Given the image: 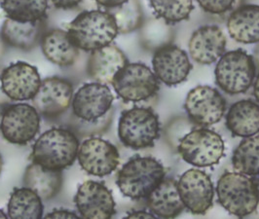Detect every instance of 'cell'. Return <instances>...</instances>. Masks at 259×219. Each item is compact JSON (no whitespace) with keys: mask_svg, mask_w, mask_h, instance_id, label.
<instances>
[{"mask_svg":"<svg viewBox=\"0 0 259 219\" xmlns=\"http://www.w3.org/2000/svg\"><path fill=\"white\" fill-rule=\"evenodd\" d=\"M119 33L116 20L108 11L93 10L78 15L69 24L67 34L78 49L95 51L105 47Z\"/></svg>","mask_w":259,"mask_h":219,"instance_id":"cell-1","label":"cell"},{"mask_svg":"<svg viewBox=\"0 0 259 219\" xmlns=\"http://www.w3.org/2000/svg\"><path fill=\"white\" fill-rule=\"evenodd\" d=\"M77 137L69 129H51L40 136L30 155L32 163L51 170L62 171L76 160Z\"/></svg>","mask_w":259,"mask_h":219,"instance_id":"cell-2","label":"cell"},{"mask_svg":"<svg viewBox=\"0 0 259 219\" xmlns=\"http://www.w3.org/2000/svg\"><path fill=\"white\" fill-rule=\"evenodd\" d=\"M165 176V168L154 158L135 157L120 169L116 184L125 197L140 200L152 193Z\"/></svg>","mask_w":259,"mask_h":219,"instance_id":"cell-3","label":"cell"},{"mask_svg":"<svg viewBox=\"0 0 259 219\" xmlns=\"http://www.w3.org/2000/svg\"><path fill=\"white\" fill-rule=\"evenodd\" d=\"M217 192L221 206L235 216H247L258 205L255 181L241 172L223 173L218 182Z\"/></svg>","mask_w":259,"mask_h":219,"instance_id":"cell-4","label":"cell"},{"mask_svg":"<svg viewBox=\"0 0 259 219\" xmlns=\"http://www.w3.org/2000/svg\"><path fill=\"white\" fill-rule=\"evenodd\" d=\"M118 137L125 146L135 150L152 147L160 137L158 115L147 107L124 111L118 124Z\"/></svg>","mask_w":259,"mask_h":219,"instance_id":"cell-5","label":"cell"},{"mask_svg":"<svg viewBox=\"0 0 259 219\" xmlns=\"http://www.w3.org/2000/svg\"><path fill=\"white\" fill-rule=\"evenodd\" d=\"M255 64L251 56L239 49L223 54L215 67V81L229 95L246 93L255 77Z\"/></svg>","mask_w":259,"mask_h":219,"instance_id":"cell-6","label":"cell"},{"mask_svg":"<svg viewBox=\"0 0 259 219\" xmlns=\"http://www.w3.org/2000/svg\"><path fill=\"white\" fill-rule=\"evenodd\" d=\"M112 86L124 102L139 103L154 97L160 89L155 73L141 63L127 64L113 78Z\"/></svg>","mask_w":259,"mask_h":219,"instance_id":"cell-7","label":"cell"},{"mask_svg":"<svg viewBox=\"0 0 259 219\" xmlns=\"http://www.w3.org/2000/svg\"><path fill=\"white\" fill-rule=\"evenodd\" d=\"M182 159L199 168L219 164L224 154V142L219 134L207 129H196L187 134L179 145Z\"/></svg>","mask_w":259,"mask_h":219,"instance_id":"cell-8","label":"cell"},{"mask_svg":"<svg viewBox=\"0 0 259 219\" xmlns=\"http://www.w3.org/2000/svg\"><path fill=\"white\" fill-rule=\"evenodd\" d=\"M40 129V116L34 106L18 103L8 106L1 118L0 132L10 143L25 145L31 142Z\"/></svg>","mask_w":259,"mask_h":219,"instance_id":"cell-9","label":"cell"},{"mask_svg":"<svg viewBox=\"0 0 259 219\" xmlns=\"http://www.w3.org/2000/svg\"><path fill=\"white\" fill-rule=\"evenodd\" d=\"M184 108L195 124L207 127L221 121L226 109V102L214 88L198 86L188 93Z\"/></svg>","mask_w":259,"mask_h":219,"instance_id":"cell-10","label":"cell"},{"mask_svg":"<svg viewBox=\"0 0 259 219\" xmlns=\"http://www.w3.org/2000/svg\"><path fill=\"white\" fill-rule=\"evenodd\" d=\"M80 167L94 177H105L113 172L120 163L116 147L107 141L92 138L82 142L78 150Z\"/></svg>","mask_w":259,"mask_h":219,"instance_id":"cell-11","label":"cell"},{"mask_svg":"<svg viewBox=\"0 0 259 219\" xmlns=\"http://www.w3.org/2000/svg\"><path fill=\"white\" fill-rule=\"evenodd\" d=\"M182 202L193 214H205L212 206L213 183L205 171L197 168L186 170L178 182Z\"/></svg>","mask_w":259,"mask_h":219,"instance_id":"cell-12","label":"cell"},{"mask_svg":"<svg viewBox=\"0 0 259 219\" xmlns=\"http://www.w3.org/2000/svg\"><path fill=\"white\" fill-rule=\"evenodd\" d=\"M41 82L37 68L25 62L7 66L0 74L1 90L10 100L18 102L32 100Z\"/></svg>","mask_w":259,"mask_h":219,"instance_id":"cell-13","label":"cell"},{"mask_svg":"<svg viewBox=\"0 0 259 219\" xmlns=\"http://www.w3.org/2000/svg\"><path fill=\"white\" fill-rule=\"evenodd\" d=\"M113 100L107 85L99 82L85 84L72 98L73 113L84 122H95L108 113Z\"/></svg>","mask_w":259,"mask_h":219,"instance_id":"cell-14","label":"cell"},{"mask_svg":"<svg viewBox=\"0 0 259 219\" xmlns=\"http://www.w3.org/2000/svg\"><path fill=\"white\" fill-rule=\"evenodd\" d=\"M74 203L79 214L84 218H111L116 212L111 191L97 181L82 183L74 197Z\"/></svg>","mask_w":259,"mask_h":219,"instance_id":"cell-15","label":"cell"},{"mask_svg":"<svg viewBox=\"0 0 259 219\" xmlns=\"http://www.w3.org/2000/svg\"><path fill=\"white\" fill-rule=\"evenodd\" d=\"M72 98L73 87L68 80L50 77L41 82L38 92L32 99V103L43 116L56 118L68 109Z\"/></svg>","mask_w":259,"mask_h":219,"instance_id":"cell-16","label":"cell"},{"mask_svg":"<svg viewBox=\"0 0 259 219\" xmlns=\"http://www.w3.org/2000/svg\"><path fill=\"white\" fill-rule=\"evenodd\" d=\"M153 70L158 80L168 86L179 85L185 81L192 65L188 55L176 45H164L154 54Z\"/></svg>","mask_w":259,"mask_h":219,"instance_id":"cell-17","label":"cell"},{"mask_svg":"<svg viewBox=\"0 0 259 219\" xmlns=\"http://www.w3.org/2000/svg\"><path fill=\"white\" fill-rule=\"evenodd\" d=\"M188 47L196 63L211 65L223 56L226 37L219 26H203L193 32Z\"/></svg>","mask_w":259,"mask_h":219,"instance_id":"cell-18","label":"cell"},{"mask_svg":"<svg viewBox=\"0 0 259 219\" xmlns=\"http://www.w3.org/2000/svg\"><path fill=\"white\" fill-rule=\"evenodd\" d=\"M128 64L125 54L115 45H107L92 52L88 72L94 80L104 85H109L117 72Z\"/></svg>","mask_w":259,"mask_h":219,"instance_id":"cell-19","label":"cell"},{"mask_svg":"<svg viewBox=\"0 0 259 219\" xmlns=\"http://www.w3.org/2000/svg\"><path fill=\"white\" fill-rule=\"evenodd\" d=\"M147 205L151 212L161 218H175L185 207L179 192L178 182L171 179L162 181L147 197Z\"/></svg>","mask_w":259,"mask_h":219,"instance_id":"cell-20","label":"cell"},{"mask_svg":"<svg viewBox=\"0 0 259 219\" xmlns=\"http://www.w3.org/2000/svg\"><path fill=\"white\" fill-rule=\"evenodd\" d=\"M227 28L237 42L252 44L259 42V6L245 5L230 15Z\"/></svg>","mask_w":259,"mask_h":219,"instance_id":"cell-21","label":"cell"},{"mask_svg":"<svg viewBox=\"0 0 259 219\" xmlns=\"http://www.w3.org/2000/svg\"><path fill=\"white\" fill-rule=\"evenodd\" d=\"M226 127L234 136L249 138L259 133V105L251 100L234 103L226 116Z\"/></svg>","mask_w":259,"mask_h":219,"instance_id":"cell-22","label":"cell"},{"mask_svg":"<svg viewBox=\"0 0 259 219\" xmlns=\"http://www.w3.org/2000/svg\"><path fill=\"white\" fill-rule=\"evenodd\" d=\"M41 48L44 56L55 65H72L77 60L79 49L69 39L67 31L53 29L41 38Z\"/></svg>","mask_w":259,"mask_h":219,"instance_id":"cell-23","label":"cell"},{"mask_svg":"<svg viewBox=\"0 0 259 219\" xmlns=\"http://www.w3.org/2000/svg\"><path fill=\"white\" fill-rule=\"evenodd\" d=\"M42 31L43 22L21 23L7 18L1 28V37L9 46L31 50L41 41Z\"/></svg>","mask_w":259,"mask_h":219,"instance_id":"cell-24","label":"cell"},{"mask_svg":"<svg viewBox=\"0 0 259 219\" xmlns=\"http://www.w3.org/2000/svg\"><path fill=\"white\" fill-rule=\"evenodd\" d=\"M24 182L26 187L34 191L42 200H49L60 192L63 174L59 170L47 169L32 163L26 168Z\"/></svg>","mask_w":259,"mask_h":219,"instance_id":"cell-25","label":"cell"},{"mask_svg":"<svg viewBox=\"0 0 259 219\" xmlns=\"http://www.w3.org/2000/svg\"><path fill=\"white\" fill-rule=\"evenodd\" d=\"M1 8L6 16L21 23H39L47 17L48 0H2Z\"/></svg>","mask_w":259,"mask_h":219,"instance_id":"cell-26","label":"cell"},{"mask_svg":"<svg viewBox=\"0 0 259 219\" xmlns=\"http://www.w3.org/2000/svg\"><path fill=\"white\" fill-rule=\"evenodd\" d=\"M7 215L10 218H41L42 199L27 187L17 188L9 199Z\"/></svg>","mask_w":259,"mask_h":219,"instance_id":"cell-27","label":"cell"},{"mask_svg":"<svg viewBox=\"0 0 259 219\" xmlns=\"http://www.w3.org/2000/svg\"><path fill=\"white\" fill-rule=\"evenodd\" d=\"M233 167L246 176H259V136L249 137L239 144L234 151Z\"/></svg>","mask_w":259,"mask_h":219,"instance_id":"cell-28","label":"cell"},{"mask_svg":"<svg viewBox=\"0 0 259 219\" xmlns=\"http://www.w3.org/2000/svg\"><path fill=\"white\" fill-rule=\"evenodd\" d=\"M156 15L168 24H177L189 18L193 11L192 0H149Z\"/></svg>","mask_w":259,"mask_h":219,"instance_id":"cell-29","label":"cell"},{"mask_svg":"<svg viewBox=\"0 0 259 219\" xmlns=\"http://www.w3.org/2000/svg\"><path fill=\"white\" fill-rule=\"evenodd\" d=\"M116 20L120 33H129L143 24V12L138 0H128L121 6L108 9Z\"/></svg>","mask_w":259,"mask_h":219,"instance_id":"cell-30","label":"cell"},{"mask_svg":"<svg viewBox=\"0 0 259 219\" xmlns=\"http://www.w3.org/2000/svg\"><path fill=\"white\" fill-rule=\"evenodd\" d=\"M201 8L207 13L221 15L230 10L235 0H197Z\"/></svg>","mask_w":259,"mask_h":219,"instance_id":"cell-31","label":"cell"},{"mask_svg":"<svg viewBox=\"0 0 259 219\" xmlns=\"http://www.w3.org/2000/svg\"><path fill=\"white\" fill-rule=\"evenodd\" d=\"M47 218H79L76 213L69 211L67 209H54L48 214H46Z\"/></svg>","mask_w":259,"mask_h":219,"instance_id":"cell-32","label":"cell"},{"mask_svg":"<svg viewBox=\"0 0 259 219\" xmlns=\"http://www.w3.org/2000/svg\"><path fill=\"white\" fill-rule=\"evenodd\" d=\"M53 5L58 9H72L82 0H51Z\"/></svg>","mask_w":259,"mask_h":219,"instance_id":"cell-33","label":"cell"},{"mask_svg":"<svg viewBox=\"0 0 259 219\" xmlns=\"http://www.w3.org/2000/svg\"><path fill=\"white\" fill-rule=\"evenodd\" d=\"M99 5L105 7L107 9L116 8L118 6H121L128 0H95Z\"/></svg>","mask_w":259,"mask_h":219,"instance_id":"cell-34","label":"cell"},{"mask_svg":"<svg viewBox=\"0 0 259 219\" xmlns=\"http://www.w3.org/2000/svg\"><path fill=\"white\" fill-rule=\"evenodd\" d=\"M128 217L130 218H155V215L152 212L138 210V211L130 213Z\"/></svg>","mask_w":259,"mask_h":219,"instance_id":"cell-35","label":"cell"},{"mask_svg":"<svg viewBox=\"0 0 259 219\" xmlns=\"http://www.w3.org/2000/svg\"><path fill=\"white\" fill-rule=\"evenodd\" d=\"M253 94H254V97L256 99V101L259 103V73L256 78V81L254 83V87H253Z\"/></svg>","mask_w":259,"mask_h":219,"instance_id":"cell-36","label":"cell"},{"mask_svg":"<svg viewBox=\"0 0 259 219\" xmlns=\"http://www.w3.org/2000/svg\"><path fill=\"white\" fill-rule=\"evenodd\" d=\"M7 214L6 213H4L1 209H0V218H7Z\"/></svg>","mask_w":259,"mask_h":219,"instance_id":"cell-37","label":"cell"},{"mask_svg":"<svg viewBox=\"0 0 259 219\" xmlns=\"http://www.w3.org/2000/svg\"><path fill=\"white\" fill-rule=\"evenodd\" d=\"M2 168H3V161H2V158H1V156H0V173H1Z\"/></svg>","mask_w":259,"mask_h":219,"instance_id":"cell-38","label":"cell"},{"mask_svg":"<svg viewBox=\"0 0 259 219\" xmlns=\"http://www.w3.org/2000/svg\"><path fill=\"white\" fill-rule=\"evenodd\" d=\"M255 184H256V187H257V191H258V200H259V180H258V181H255Z\"/></svg>","mask_w":259,"mask_h":219,"instance_id":"cell-39","label":"cell"},{"mask_svg":"<svg viewBox=\"0 0 259 219\" xmlns=\"http://www.w3.org/2000/svg\"><path fill=\"white\" fill-rule=\"evenodd\" d=\"M256 56H257V60H258L259 62V46L258 48H257V54H256Z\"/></svg>","mask_w":259,"mask_h":219,"instance_id":"cell-40","label":"cell"}]
</instances>
